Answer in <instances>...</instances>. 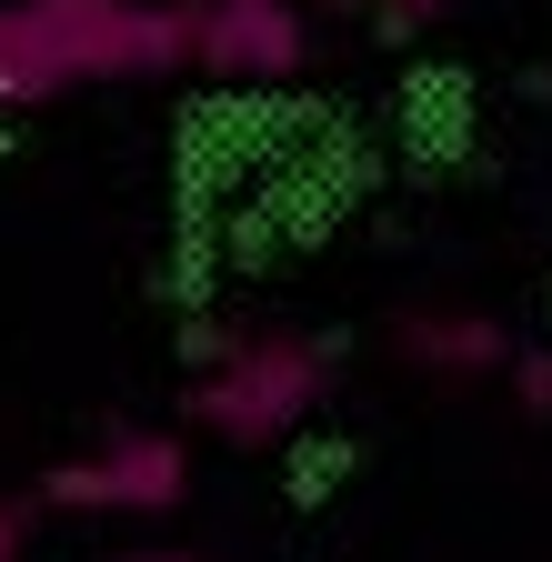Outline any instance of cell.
<instances>
[{
    "instance_id": "obj_1",
    "label": "cell",
    "mask_w": 552,
    "mask_h": 562,
    "mask_svg": "<svg viewBox=\"0 0 552 562\" xmlns=\"http://www.w3.org/2000/svg\"><path fill=\"white\" fill-rule=\"evenodd\" d=\"M181 21L171 0H0V111H31L71 81L171 70Z\"/></svg>"
},
{
    "instance_id": "obj_2",
    "label": "cell",
    "mask_w": 552,
    "mask_h": 562,
    "mask_svg": "<svg viewBox=\"0 0 552 562\" xmlns=\"http://www.w3.org/2000/svg\"><path fill=\"white\" fill-rule=\"evenodd\" d=\"M322 392H331V351L312 331H241L212 341V372L191 382V422H212L222 442H282Z\"/></svg>"
},
{
    "instance_id": "obj_3",
    "label": "cell",
    "mask_w": 552,
    "mask_h": 562,
    "mask_svg": "<svg viewBox=\"0 0 552 562\" xmlns=\"http://www.w3.org/2000/svg\"><path fill=\"white\" fill-rule=\"evenodd\" d=\"M181 492H191V452H181L171 432H111L101 452L60 462V472L41 482V503H60V513H142V522H161V513H181Z\"/></svg>"
},
{
    "instance_id": "obj_4",
    "label": "cell",
    "mask_w": 552,
    "mask_h": 562,
    "mask_svg": "<svg viewBox=\"0 0 552 562\" xmlns=\"http://www.w3.org/2000/svg\"><path fill=\"white\" fill-rule=\"evenodd\" d=\"M181 60L222 70V81H292L312 70V31L292 0H171Z\"/></svg>"
},
{
    "instance_id": "obj_5",
    "label": "cell",
    "mask_w": 552,
    "mask_h": 562,
    "mask_svg": "<svg viewBox=\"0 0 552 562\" xmlns=\"http://www.w3.org/2000/svg\"><path fill=\"white\" fill-rule=\"evenodd\" d=\"M402 351L423 372H442V382H482V372L512 362L503 322H482V312H402Z\"/></svg>"
},
{
    "instance_id": "obj_6",
    "label": "cell",
    "mask_w": 552,
    "mask_h": 562,
    "mask_svg": "<svg viewBox=\"0 0 552 562\" xmlns=\"http://www.w3.org/2000/svg\"><path fill=\"white\" fill-rule=\"evenodd\" d=\"M503 372H512V402L522 412H552V351H512Z\"/></svg>"
},
{
    "instance_id": "obj_7",
    "label": "cell",
    "mask_w": 552,
    "mask_h": 562,
    "mask_svg": "<svg viewBox=\"0 0 552 562\" xmlns=\"http://www.w3.org/2000/svg\"><path fill=\"white\" fill-rule=\"evenodd\" d=\"M21 522H31V503H0V562H21V542H31Z\"/></svg>"
},
{
    "instance_id": "obj_8",
    "label": "cell",
    "mask_w": 552,
    "mask_h": 562,
    "mask_svg": "<svg viewBox=\"0 0 552 562\" xmlns=\"http://www.w3.org/2000/svg\"><path fill=\"white\" fill-rule=\"evenodd\" d=\"M392 21H432V11H452V0H382Z\"/></svg>"
},
{
    "instance_id": "obj_9",
    "label": "cell",
    "mask_w": 552,
    "mask_h": 562,
    "mask_svg": "<svg viewBox=\"0 0 552 562\" xmlns=\"http://www.w3.org/2000/svg\"><path fill=\"white\" fill-rule=\"evenodd\" d=\"M121 562H212V552H121Z\"/></svg>"
}]
</instances>
